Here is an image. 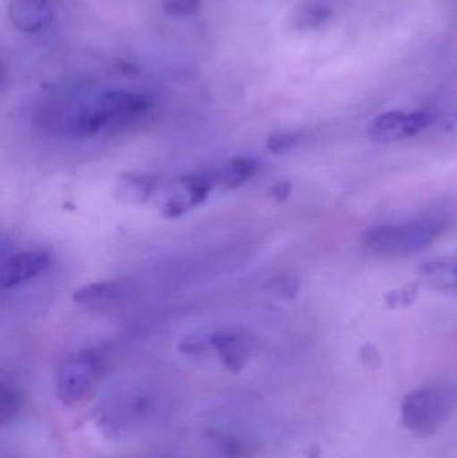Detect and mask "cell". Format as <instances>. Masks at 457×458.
<instances>
[{
    "label": "cell",
    "instance_id": "1",
    "mask_svg": "<svg viewBox=\"0 0 457 458\" xmlns=\"http://www.w3.org/2000/svg\"><path fill=\"white\" fill-rule=\"evenodd\" d=\"M152 102L133 91L113 90L101 94L96 104L80 110L67 123V133L88 139L107 129H120L137 123L149 113Z\"/></svg>",
    "mask_w": 457,
    "mask_h": 458
},
{
    "label": "cell",
    "instance_id": "2",
    "mask_svg": "<svg viewBox=\"0 0 457 458\" xmlns=\"http://www.w3.org/2000/svg\"><path fill=\"white\" fill-rule=\"evenodd\" d=\"M442 231L443 223L434 217H423L402 225H378L368 229L364 245L377 255H412L431 245Z\"/></svg>",
    "mask_w": 457,
    "mask_h": 458
},
{
    "label": "cell",
    "instance_id": "3",
    "mask_svg": "<svg viewBox=\"0 0 457 458\" xmlns=\"http://www.w3.org/2000/svg\"><path fill=\"white\" fill-rule=\"evenodd\" d=\"M456 408L455 387L429 385L405 397L402 406V424L416 435H432L453 416Z\"/></svg>",
    "mask_w": 457,
    "mask_h": 458
},
{
    "label": "cell",
    "instance_id": "4",
    "mask_svg": "<svg viewBox=\"0 0 457 458\" xmlns=\"http://www.w3.org/2000/svg\"><path fill=\"white\" fill-rule=\"evenodd\" d=\"M106 370V357L101 350H82L64 358L56 371L59 400L64 405H74L85 400Z\"/></svg>",
    "mask_w": 457,
    "mask_h": 458
},
{
    "label": "cell",
    "instance_id": "5",
    "mask_svg": "<svg viewBox=\"0 0 457 458\" xmlns=\"http://www.w3.org/2000/svg\"><path fill=\"white\" fill-rule=\"evenodd\" d=\"M428 113L388 112L378 115L370 123L368 134L376 142L402 141L418 136L431 123Z\"/></svg>",
    "mask_w": 457,
    "mask_h": 458
},
{
    "label": "cell",
    "instance_id": "6",
    "mask_svg": "<svg viewBox=\"0 0 457 458\" xmlns=\"http://www.w3.org/2000/svg\"><path fill=\"white\" fill-rule=\"evenodd\" d=\"M136 290V283L131 279L101 280L78 288L72 293V301L86 309H106L126 301Z\"/></svg>",
    "mask_w": 457,
    "mask_h": 458
},
{
    "label": "cell",
    "instance_id": "7",
    "mask_svg": "<svg viewBox=\"0 0 457 458\" xmlns=\"http://www.w3.org/2000/svg\"><path fill=\"white\" fill-rule=\"evenodd\" d=\"M51 255L45 250H27L13 253L3 261L0 283L3 288H13L34 279L50 267Z\"/></svg>",
    "mask_w": 457,
    "mask_h": 458
},
{
    "label": "cell",
    "instance_id": "8",
    "mask_svg": "<svg viewBox=\"0 0 457 458\" xmlns=\"http://www.w3.org/2000/svg\"><path fill=\"white\" fill-rule=\"evenodd\" d=\"M216 182V174H212L208 172L182 177L180 180L182 193H179V195L173 196L166 201L165 206H164V216L169 217V219L182 216L188 209L203 203L208 198L209 192Z\"/></svg>",
    "mask_w": 457,
    "mask_h": 458
},
{
    "label": "cell",
    "instance_id": "9",
    "mask_svg": "<svg viewBox=\"0 0 457 458\" xmlns=\"http://www.w3.org/2000/svg\"><path fill=\"white\" fill-rule=\"evenodd\" d=\"M8 18L26 34L43 31L53 21L50 0H8Z\"/></svg>",
    "mask_w": 457,
    "mask_h": 458
},
{
    "label": "cell",
    "instance_id": "10",
    "mask_svg": "<svg viewBox=\"0 0 457 458\" xmlns=\"http://www.w3.org/2000/svg\"><path fill=\"white\" fill-rule=\"evenodd\" d=\"M208 342L225 368L233 373H238L249 362L251 342L246 334L241 331H222L209 336Z\"/></svg>",
    "mask_w": 457,
    "mask_h": 458
},
{
    "label": "cell",
    "instance_id": "11",
    "mask_svg": "<svg viewBox=\"0 0 457 458\" xmlns=\"http://www.w3.org/2000/svg\"><path fill=\"white\" fill-rule=\"evenodd\" d=\"M157 176L152 174H129L118 180V198L125 203L141 204L149 200L158 188Z\"/></svg>",
    "mask_w": 457,
    "mask_h": 458
},
{
    "label": "cell",
    "instance_id": "12",
    "mask_svg": "<svg viewBox=\"0 0 457 458\" xmlns=\"http://www.w3.org/2000/svg\"><path fill=\"white\" fill-rule=\"evenodd\" d=\"M258 171L254 158L236 157L231 160L222 171L217 172V182L228 188H236L249 182Z\"/></svg>",
    "mask_w": 457,
    "mask_h": 458
},
{
    "label": "cell",
    "instance_id": "13",
    "mask_svg": "<svg viewBox=\"0 0 457 458\" xmlns=\"http://www.w3.org/2000/svg\"><path fill=\"white\" fill-rule=\"evenodd\" d=\"M420 276L426 282L439 288H453L457 290V261L432 260L423 264Z\"/></svg>",
    "mask_w": 457,
    "mask_h": 458
},
{
    "label": "cell",
    "instance_id": "14",
    "mask_svg": "<svg viewBox=\"0 0 457 458\" xmlns=\"http://www.w3.org/2000/svg\"><path fill=\"white\" fill-rule=\"evenodd\" d=\"M329 16V8L319 4H306L295 13L294 24L298 30H316L319 29Z\"/></svg>",
    "mask_w": 457,
    "mask_h": 458
},
{
    "label": "cell",
    "instance_id": "15",
    "mask_svg": "<svg viewBox=\"0 0 457 458\" xmlns=\"http://www.w3.org/2000/svg\"><path fill=\"white\" fill-rule=\"evenodd\" d=\"M21 409V397L13 387L2 386V400H0V416L3 424L13 420Z\"/></svg>",
    "mask_w": 457,
    "mask_h": 458
},
{
    "label": "cell",
    "instance_id": "16",
    "mask_svg": "<svg viewBox=\"0 0 457 458\" xmlns=\"http://www.w3.org/2000/svg\"><path fill=\"white\" fill-rule=\"evenodd\" d=\"M201 0H164V13L171 16H192L200 10Z\"/></svg>",
    "mask_w": 457,
    "mask_h": 458
},
{
    "label": "cell",
    "instance_id": "17",
    "mask_svg": "<svg viewBox=\"0 0 457 458\" xmlns=\"http://www.w3.org/2000/svg\"><path fill=\"white\" fill-rule=\"evenodd\" d=\"M300 134L298 133H276L268 139L267 148L274 153H284L287 150L292 149L297 147L300 142Z\"/></svg>",
    "mask_w": 457,
    "mask_h": 458
},
{
    "label": "cell",
    "instance_id": "18",
    "mask_svg": "<svg viewBox=\"0 0 457 458\" xmlns=\"http://www.w3.org/2000/svg\"><path fill=\"white\" fill-rule=\"evenodd\" d=\"M270 287L276 295L284 296V298H294L300 291V283L294 277L281 276L274 279L270 283Z\"/></svg>",
    "mask_w": 457,
    "mask_h": 458
},
{
    "label": "cell",
    "instance_id": "19",
    "mask_svg": "<svg viewBox=\"0 0 457 458\" xmlns=\"http://www.w3.org/2000/svg\"><path fill=\"white\" fill-rule=\"evenodd\" d=\"M290 190H292V187H290L289 182H279L273 188V196L276 200H284L289 196Z\"/></svg>",
    "mask_w": 457,
    "mask_h": 458
}]
</instances>
